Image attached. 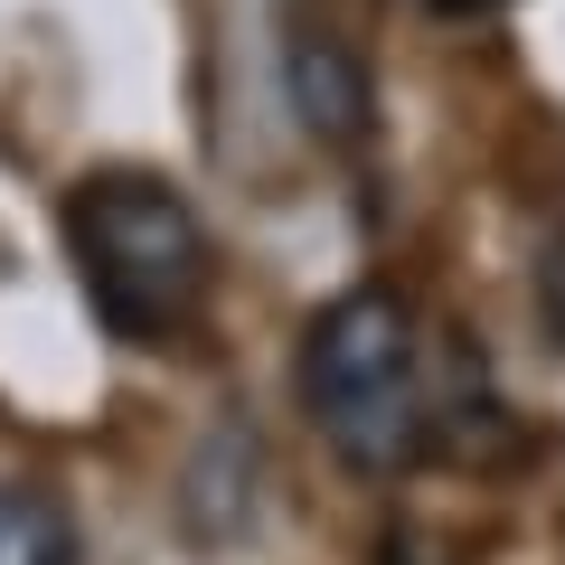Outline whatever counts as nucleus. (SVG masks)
<instances>
[{"instance_id":"obj_5","label":"nucleus","mask_w":565,"mask_h":565,"mask_svg":"<svg viewBox=\"0 0 565 565\" xmlns=\"http://www.w3.org/2000/svg\"><path fill=\"white\" fill-rule=\"evenodd\" d=\"M0 565H76V519L57 490L0 481Z\"/></svg>"},{"instance_id":"obj_4","label":"nucleus","mask_w":565,"mask_h":565,"mask_svg":"<svg viewBox=\"0 0 565 565\" xmlns=\"http://www.w3.org/2000/svg\"><path fill=\"white\" fill-rule=\"evenodd\" d=\"M255 471H264V452H255V434H245L236 415H226L217 434H199V452H189V471H180V527L199 546H236L245 527H255Z\"/></svg>"},{"instance_id":"obj_3","label":"nucleus","mask_w":565,"mask_h":565,"mask_svg":"<svg viewBox=\"0 0 565 565\" xmlns=\"http://www.w3.org/2000/svg\"><path fill=\"white\" fill-rule=\"evenodd\" d=\"M282 95H292V114H302L311 141H330V151H359L367 141V114H377V95H367V57L340 39V29H282Z\"/></svg>"},{"instance_id":"obj_2","label":"nucleus","mask_w":565,"mask_h":565,"mask_svg":"<svg viewBox=\"0 0 565 565\" xmlns=\"http://www.w3.org/2000/svg\"><path fill=\"white\" fill-rule=\"evenodd\" d=\"M66 245L104 330L170 340L207 302V226L161 170H95L66 189Z\"/></svg>"},{"instance_id":"obj_1","label":"nucleus","mask_w":565,"mask_h":565,"mask_svg":"<svg viewBox=\"0 0 565 565\" xmlns=\"http://www.w3.org/2000/svg\"><path fill=\"white\" fill-rule=\"evenodd\" d=\"M302 405L321 424V444L340 452L349 471L386 481V471L424 462L434 424H444V377L424 367V330L415 311L386 292V282H359L340 302L311 311L302 330Z\"/></svg>"},{"instance_id":"obj_6","label":"nucleus","mask_w":565,"mask_h":565,"mask_svg":"<svg viewBox=\"0 0 565 565\" xmlns=\"http://www.w3.org/2000/svg\"><path fill=\"white\" fill-rule=\"evenodd\" d=\"M434 10H452V20H462V10H490V0H434Z\"/></svg>"}]
</instances>
